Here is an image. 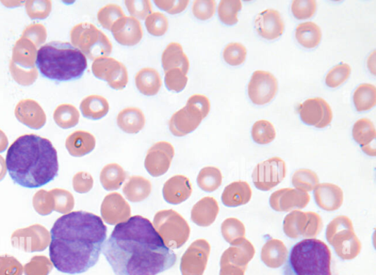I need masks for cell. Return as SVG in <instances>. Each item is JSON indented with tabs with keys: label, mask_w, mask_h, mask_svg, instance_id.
Wrapping results in <instances>:
<instances>
[{
	"label": "cell",
	"mask_w": 376,
	"mask_h": 275,
	"mask_svg": "<svg viewBox=\"0 0 376 275\" xmlns=\"http://www.w3.org/2000/svg\"><path fill=\"white\" fill-rule=\"evenodd\" d=\"M103 252L116 275H157L177 260L153 223L141 216L117 224Z\"/></svg>",
	"instance_id": "1"
},
{
	"label": "cell",
	"mask_w": 376,
	"mask_h": 275,
	"mask_svg": "<svg viewBox=\"0 0 376 275\" xmlns=\"http://www.w3.org/2000/svg\"><path fill=\"white\" fill-rule=\"evenodd\" d=\"M107 232L103 220L93 214L74 212L62 216L51 231L54 267L70 274L87 271L99 261Z\"/></svg>",
	"instance_id": "2"
},
{
	"label": "cell",
	"mask_w": 376,
	"mask_h": 275,
	"mask_svg": "<svg viewBox=\"0 0 376 275\" xmlns=\"http://www.w3.org/2000/svg\"><path fill=\"white\" fill-rule=\"evenodd\" d=\"M6 165L13 181L27 188H38L51 183L59 171L53 144L35 134L22 136L10 146Z\"/></svg>",
	"instance_id": "3"
},
{
	"label": "cell",
	"mask_w": 376,
	"mask_h": 275,
	"mask_svg": "<svg viewBox=\"0 0 376 275\" xmlns=\"http://www.w3.org/2000/svg\"><path fill=\"white\" fill-rule=\"evenodd\" d=\"M37 66L43 77L63 82L81 77L88 62L84 54L72 44L52 41L37 51Z\"/></svg>",
	"instance_id": "4"
},
{
	"label": "cell",
	"mask_w": 376,
	"mask_h": 275,
	"mask_svg": "<svg viewBox=\"0 0 376 275\" xmlns=\"http://www.w3.org/2000/svg\"><path fill=\"white\" fill-rule=\"evenodd\" d=\"M331 260V251L323 241L304 239L292 248L285 275H332Z\"/></svg>",
	"instance_id": "5"
},
{
	"label": "cell",
	"mask_w": 376,
	"mask_h": 275,
	"mask_svg": "<svg viewBox=\"0 0 376 275\" xmlns=\"http://www.w3.org/2000/svg\"><path fill=\"white\" fill-rule=\"evenodd\" d=\"M325 236L342 260H352L361 252V242L354 233L351 220L346 216L334 219L327 226Z\"/></svg>",
	"instance_id": "6"
},
{
	"label": "cell",
	"mask_w": 376,
	"mask_h": 275,
	"mask_svg": "<svg viewBox=\"0 0 376 275\" xmlns=\"http://www.w3.org/2000/svg\"><path fill=\"white\" fill-rule=\"evenodd\" d=\"M72 45L92 60L108 57L112 51V44L106 35L93 25L81 23L71 31Z\"/></svg>",
	"instance_id": "7"
},
{
	"label": "cell",
	"mask_w": 376,
	"mask_h": 275,
	"mask_svg": "<svg viewBox=\"0 0 376 275\" xmlns=\"http://www.w3.org/2000/svg\"><path fill=\"white\" fill-rule=\"evenodd\" d=\"M155 230L170 249L183 247L188 240L190 229L184 218L175 210L159 212L154 218Z\"/></svg>",
	"instance_id": "8"
},
{
	"label": "cell",
	"mask_w": 376,
	"mask_h": 275,
	"mask_svg": "<svg viewBox=\"0 0 376 275\" xmlns=\"http://www.w3.org/2000/svg\"><path fill=\"white\" fill-rule=\"evenodd\" d=\"M286 172L285 162L274 157L257 165L252 174L253 183L257 189L268 191L283 182Z\"/></svg>",
	"instance_id": "9"
},
{
	"label": "cell",
	"mask_w": 376,
	"mask_h": 275,
	"mask_svg": "<svg viewBox=\"0 0 376 275\" xmlns=\"http://www.w3.org/2000/svg\"><path fill=\"white\" fill-rule=\"evenodd\" d=\"M92 72L96 77L106 81L113 89L122 90L128 84V72L124 65L112 58L104 57L95 60Z\"/></svg>",
	"instance_id": "10"
},
{
	"label": "cell",
	"mask_w": 376,
	"mask_h": 275,
	"mask_svg": "<svg viewBox=\"0 0 376 275\" xmlns=\"http://www.w3.org/2000/svg\"><path fill=\"white\" fill-rule=\"evenodd\" d=\"M278 90L276 78L270 72L256 71L253 73L248 87L252 102L257 105L270 103Z\"/></svg>",
	"instance_id": "11"
},
{
	"label": "cell",
	"mask_w": 376,
	"mask_h": 275,
	"mask_svg": "<svg viewBox=\"0 0 376 275\" xmlns=\"http://www.w3.org/2000/svg\"><path fill=\"white\" fill-rule=\"evenodd\" d=\"M302 122L317 128H323L330 124L333 113L330 105L322 98L308 99L299 107Z\"/></svg>",
	"instance_id": "12"
},
{
	"label": "cell",
	"mask_w": 376,
	"mask_h": 275,
	"mask_svg": "<svg viewBox=\"0 0 376 275\" xmlns=\"http://www.w3.org/2000/svg\"><path fill=\"white\" fill-rule=\"evenodd\" d=\"M174 156L173 146L167 141H160L147 153L145 168L153 177H160L169 170Z\"/></svg>",
	"instance_id": "13"
},
{
	"label": "cell",
	"mask_w": 376,
	"mask_h": 275,
	"mask_svg": "<svg viewBox=\"0 0 376 275\" xmlns=\"http://www.w3.org/2000/svg\"><path fill=\"white\" fill-rule=\"evenodd\" d=\"M204 119L200 110L187 102L186 105L176 111L171 118L170 132L175 136H186L194 132Z\"/></svg>",
	"instance_id": "14"
},
{
	"label": "cell",
	"mask_w": 376,
	"mask_h": 275,
	"mask_svg": "<svg viewBox=\"0 0 376 275\" xmlns=\"http://www.w3.org/2000/svg\"><path fill=\"white\" fill-rule=\"evenodd\" d=\"M309 200L308 193L296 188H285L271 194L270 205L275 212H289L292 210L304 208Z\"/></svg>",
	"instance_id": "15"
},
{
	"label": "cell",
	"mask_w": 376,
	"mask_h": 275,
	"mask_svg": "<svg viewBox=\"0 0 376 275\" xmlns=\"http://www.w3.org/2000/svg\"><path fill=\"white\" fill-rule=\"evenodd\" d=\"M116 41L124 46L138 44L143 38V29L139 20L132 16H124L110 30Z\"/></svg>",
	"instance_id": "16"
},
{
	"label": "cell",
	"mask_w": 376,
	"mask_h": 275,
	"mask_svg": "<svg viewBox=\"0 0 376 275\" xmlns=\"http://www.w3.org/2000/svg\"><path fill=\"white\" fill-rule=\"evenodd\" d=\"M254 27L261 37L273 40L283 34L285 24L279 11L268 9L257 15Z\"/></svg>",
	"instance_id": "17"
},
{
	"label": "cell",
	"mask_w": 376,
	"mask_h": 275,
	"mask_svg": "<svg viewBox=\"0 0 376 275\" xmlns=\"http://www.w3.org/2000/svg\"><path fill=\"white\" fill-rule=\"evenodd\" d=\"M101 214L106 223L113 225L129 219L131 209L119 193H112L105 198L102 204Z\"/></svg>",
	"instance_id": "18"
},
{
	"label": "cell",
	"mask_w": 376,
	"mask_h": 275,
	"mask_svg": "<svg viewBox=\"0 0 376 275\" xmlns=\"http://www.w3.org/2000/svg\"><path fill=\"white\" fill-rule=\"evenodd\" d=\"M255 255L252 243L245 238H240L231 244L221 257V264H231L240 268L247 269L248 264Z\"/></svg>",
	"instance_id": "19"
},
{
	"label": "cell",
	"mask_w": 376,
	"mask_h": 275,
	"mask_svg": "<svg viewBox=\"0 0 376 275\" xmlns=\"http://www.w3.org/2000/svg\"><path fill=\"white\" fill-rule=\"evenodd\" d=\"M191 193L192 186L190 181L183 175L170 178L162 189L163 198L171 205H179L186 201Z\"/></svg>",
	"instance_id": "20"
},
{
	"label": "cell",
	"mask_w": 376,
	"mask_h": 275,
	"mask_svg": "<svg viewBox=\"0 0 376 275\" xmlns=\"http://www.w3.org/2000/svg\"><path fill=\"white\" fill-rule=\"evenodd\" d=\"M15 115L22 123L39 129L46 122V115L40 105L32 100L20 101L15 109Z\"/></svg>",
	"instance_id": "21"
},
{
	"label": "cell",
	"mask_w": 376,
	"mask_h": 275,
	"mask_svg": "<svg viewBox=\"0 0 376 275\" xmlns=\"http://www.w3.org/2000/svg\"><path fill=\"white\" fill-rule=\"evenodd\" d=\"M314 198L317 205L326 212H335L343 203V191L332 184H318L314 189Z\"/></svg>",
	"instance_id": "22"
},
{
	"label": "cell",
	"mask_w": 376,
	"mask_h": 275,
	"mask_svg": "<svg viewBox=\"0 0 376 275\" xmlns=\"http://www.w3.org/2000/svg\"><path fill=\"white\" fill-rule=\"evenodd\" d=\"M352 134L363 151L370 156H375L376 132L373 123L368 119L358 120L354 125Z\"/></svg>",
	"instance_id": "23"
},
{
	"label": "cell",
	"mask_w": 376,
	"mask_h": 275,
	"mask_svg": "<svg viewBox=\"0 0 376 275\" xmlns=\"http://www.w3.org/2000/svg\"><path fill=\"white\" fill-rule=\"evenodd\" d=\"M219 212L217 201L207 197L196 203L191 210V219L201 226H208L214 223Z\"/></svg>",
	"instance_id": "24"
},
{
	"label": "cell",
	"mask_w": 376,
	"mask_h": 275,
	"mask_svg": "<svg viewBox=\"0 0 376 275\" xmlns=\"http://www.w3.org/2000/svg\"><path fill=\"white\" fill-rule=\"evenodd\" d=\"M162 65L164 72L174 69L183 70L186 75L190 68V62L184 53L183 46L178 43L169 44L162 56Z\"/></svg>",
	"instance_id": "25"
},
{
	"label": "cell",
	"mask_w": 376,
	"mask_h": 275,
	"mask_svg": "<svg viewBox=\"0 0 376 275\" xmlns=\"http://www.w3.org/2000/svg\"><path fill=\"white\" fill-rule=\"evenodd\" d=\"M288 251L284 243L279 239L268 241L261 252V261L272 269L280 268L287 261Z\"/></svg>",
	"instance_id": "26"
},
{
	"label": "cell",
	"mask_w": 376,
	"mask_h": 275,
	"mask_svg": "<svg viewBox=\"0 0 376 275\" xmlns=\"http://www.w3.org/2000/svg\"><path fill=\"white\" fill-rule=\"evenodd\" d=\"M252 191L247 182H234L227 186L222 193V203L226 207H238L247 204L252 198Z\"/></svg>",
	"instance_id": "27"
},
{
	"label": "cell",
	"mask_w": 376,
	"mask_h": 275,
	"mask_svg": "<svg viewBox=\"0 0 376 275\" xmlns=\"http://www.w3.org/2000/svg\"><path fill=\"white\" fill-rule=\"evenodd\" d=\"M37 52V46L31 41L22 38L13 47L11 61L26 70H34Z\"/></svg>",
	"instance_id": "28"
},
{
	"label": "cell",
	"mask_w": 376,
	"mask_h": 275,
	"mask_svg": "<svg viewBox=\"0 0 376 275\" xmlns=\"http://www.w3.org/2000/svg\"><path fill=\"white\" fill-rule=\"evenodd\" d=\"M145 116L138 108H127L122 110L117 117L118 126L127 134H136L144 127Z\"/></svg>",
	"instance_id": "29"
},
{
	"label": "cell",
	"mask_w": 376,
	"mask_h": 275,
	"mask_svg": "<svg viewBox=\"0 0 376 275\" xmlns=\"http://www.w3.org/2000/svg\"><path fill=\"white\" fill-rule=\"evenodd\" d=\"M152 191L150 181L142 177H132L125 184L123 193L126 198L133 203H138L150 196Z\"/></svg>",
	"instance_id": "30"
},
{
	"label": "cell",
	"mask_w": 376,
	"mask_h": 275,
	"mask_svg": "<svg viewBox=\"0 0 376 275\" xmlns=\"http://www.w3.org/2000/svg\"><path fill=\"white\" fill-rule=\"evenodd\" d=\"M110 106L105 97L91 95L81 102L80 110L83 115L89 120H98L108 115Z\"/></svg>",
	"instance_id": "31"
},
{
	"label": "cell",
	"mask_w": 376,
	"mask_h": 275,
	"mask_svg": "<svg viewBox=\"0 0 376 275\" xmlns=\"http://www.w3.org/2000/svg\"><path fill=\"white\" fill-rule=\"evenodd\" d=\"M136 84L141 94L145 96H155L162 87V80L157 70L145 68L137 73Z\"/></svg>",
	"instance_id": "32"
},
{
	"label": "cell",
	"mask_w": 376,
	"mask_h": 275,
	"mask_svg": "<svg viewBox=\"0 0 376 275\" xmlns=\"http://www.w3.org/2000/svg\"><path fill=\"white\" fill-rule=\"evenodd\" d=\"M67 149L74 156H84L93 151L96 146L94 136L86 132H77L67 139Z\"/></svg>",
	"instance_id": "33"
},
{
	"label": "cell",
	"mask_w": 376,
	"mask_h": 275,
	"mask_svg": "<svg viewBox=\"0 0 376 275\" xmlns=\"http://www.w3.org/2000/svg\"><path fill=\"white\" fill-rule=\"evenodd\" d=\"M296 38L304 47L313 49L318 46L322 38V32L319 26L312 22L304 23L298 25Z\"/></svg>",
	"instance_id": "34"
},
{
	"label": "cell",
	"mask_w": 376,
	"mask_h": 275,
	"mask_svg": "<svg viewBox=\"0 0 376 275\" xmlns=\"http://www.w3.org/2000/svg\"><path fill=\"white\" fill-rule=\"evenodd\" d=\"M126 178V172L117 164L105 166L101 174V184L107 191L119 189L124 183Z\"/></svg>",
	"instance_id": "35"
},
{
	"label": "cell",
	"mask_w": 376,
	"mask_h": 275,
	"mask_svg": "<svg viewBox=\"0 0 376 275\" xmlns=\"http://www.w3.org/2000/svg\"><path fill=\"white\" fill-rule=\"evenodd\" d=\"M306 223V212L304 213L297 210H292L284 219V232L290 238H298L303 236Z\"/></svg>",
	"instance_id": "36"
},
{
	"label": "cell",
	"mask_w": 376,
	"mask_h": 275,
	"mask_svg": "<svg viewBox=\"0 0 376 275\" xmlns=\"http://www.w3.org/2000/svg\"><path fill=\"white\" fill-rule=\"evenodd\" d=\"M354 103L359 112L372 108L376 104V89L369 84L359 85L354 94Z\"/></svg>",
	"instance_id": "37"
},
{
	"label": "cell",
	"mask_w": 376,
	"mask_h": 275,
	"mask_svg": "<svg viewBox=\"0 0 376 275\" xmlns=\"http://www.w3.org/2000/svg\"><path fill=\"white\" fill-rule=\"evenodd\" d=\"M222 183L221 171L216 167H208L202 169L197 177L200 188L206 192L217 190Z\"/></svg>",
	"instance_id": "38"
},
{
	"label": "cell",
	"mask_w": 376,
	"mask_h": 275,
	"mask_svg": "<svg viewBox=\"0 0 376 275\" xmlns=\"http://www.w3.org/2000/svg\"><path fill=\"white\" fill-rule=\"evenodd\" d=\"M54 120L58 125L64 129L76 126L79 120V113L73 105H59L54 112Z\"/></svg>",
	"instance_id": "39"
},
{
	"label": "cell",
	"mask_w": 376,
	"mask_h": 275,
	"mask_svg": "<svg viewBox=\"0 0 376 275\" xmlns=\"http://www.w3.org/2000/svg\"><path fill=\"white\" fill-rule=\"evenodd\" d=\"M292 183L296 189L307 193L313 191L319 184V178L313 171L302 169L294 173Z\"/></svg>",
	"instance_id": "40"
},
{
	"label": "cell",
	"mask_w": 376,
	"mask_h": 275,
	"mask_svg": "<svg viewBox=\"0 0 376 275\" xmlns=\"http://www.w3.org/2000/svg\"><path fill=\"white\" fill-rule=\"evenodd\" d=\"M241 9L240 0H222L218 8L219 19L226 25H234L238 22V13Z\"/></svg>",
	"instance_id": "41"
},
{
	"label": "cell",
	"mask_w": 376,
	"mask_h": 275,
	"mask_svg": "<svg viewBox=\"0 0 376 275\" xmlns=\"http://www.w3.org/2000/svg\"><path fill=\"white\" fill-rule=\"evenodd\" d=\"M273 125L267 120H259L254 123L252 129L253 140L259 144H268L275 138Z\"/></svg>",
	"instance_id": "42"
},
{
	"label": "cell",
	"mask_w": 376,
	"mask_h": 275,
	"mask_svg": "<svg viewBox=\"0 0 376 275\" xmlns=\"http://www.w3.org/2000/svg\"><path fill=\"white\" fill-rule=\"evenodd\" d=\"M125 14L122 8L116 4H109L102 8L97 13V19L105 29L110 30L112 25Z\"/></svg>",
	"instance_id": "43"
},
{
	"label": "cell",
	"mask_w": 376,
	"mask_h": 275,
	"mask_svg": "<svg viewBox=\"0 0 376 275\" xmlns=\"http://www.w3.org/2000/svg\"><path fill=\"white\" fill-rule=\"evenodd\" d=\"M221 233L226 241L231 245L235 240L245 238L246 229L240 220L235 218H228L222 223Z\"/></svg>",
	"instance_id": "44"
},
{
	"label": "cell",
	"mask_w": 376,
	"mask_h": 275,
	"mask_svg": "<svg viewBox=\"0 0 376 275\" xmlns=\"http://www.w3.org/2000/svg\"><path fill=\"white\" fill-rule=\"evenodd\" d=\"M145 25L151 35L162 37L169 29V20L164 14L155 12L147 16Z\"/></svg>",
	"instance_id": "45"
},
{
	"label": "cell",
	"mask_w": 376,
	"mask_h": 275,
	"mask_svg": "<svg viewBox=\"0 0 376 275\" xmlns=\"http://www.w3.org/2000/svg\"><path fill=\"white\" fill-rule=\"evenodd\" d=\"M351 73V69L347 63H339L332 68L325 77V84L330 88H337L345 82Z\"/></svg>",
	"instance_id": "46"
},
{
	"label": "cell",
	"mask_w": 376,
	"mask_h": 275,
	"mask_svg": "<svg viewBox=\"0 0 376 275\" xmlns=\"http://www.w3.org/2000/svg\"><path fill=\"white\" fill-rule=\"evenodd\" d=\"M247 55V48L240 43L228 44L223 53L225 61L234 67L242 64L246 60Z\"/></svg>",
	"instance_id": "47"
},
{
	"label": "cell",
	"mask_w": 376,
	"mask_h": 275,
	"mask_svg": "<svg viewBox=\"0 0 376 275\" xmlns=\"http://www.w3.org/2000/svg\"><path fill=\"white\" fill-rule=\"evenodd\" d=\"M292 13L295 18L300 20L313 18L317 10V3L315 0H295L292 3Z\"/></svg>",
	"instance_id": "48"
},
{
	"label": "cell",
	"mask_w": 376,
	"mask_h": 275,
	"mask_svg": "<svg viewBox=\"0 0 376 275\" xmlns=\"http://www.w3.org/2000/svg\"><path fill=\"white\" fill-rule=\"evenodd\" d=\"M165 73V84L168 90L179 93L185 89L188 78L183 70L174 69Z\"/></svg>",
	"instance_id": "49"
},
{
	"label": "cell",
	"mask_w": 376,
	"mask_h": 275,
	"mask_svg": "<svg viewBox=\"0 0 376 275\" xmlns=\"http://www.w3.org/2000/svg\"><path fill=\"white\" fill-rule=\"evenodd\" d=\"M124 4L131 16L138 20H144L153 12L148 0H127Z\"/></svg>",
	"instance_id": "50"
},
{
	"label": "cell",
	"mask_w": 376,
	"mask_h": 275,
	"mask_svg": "<svg viewBox=\"0 0 376 275\" xmlns=\"http://www.w3.org/2000/svg\"><path fill=\"white\" fill-rule=\"evenodd\" d=\"M193 13L200 20H207L214 16L216 10L214 0H196L193 6Z\"/></svg>",
	"instance_id": "51"
},
{
	"label": "cell",
	"mask_w": 376,
	"mask_h": 275,
	"mask_svg": "<svg viewBox=\"0 0 376 275\" xmlns=\"http://www.w3.org/2000/svg\"><path fill=\"white\" fill-rule=\"evenodd\" d=\"M10 69L16 82L23 86L34 84L38 77V72L36 69L26 70L15 66L12 61L10 65Z\"/></svg>",
	"instance_id": "52"
},
{
	"label": "cell",
	"mask_w": 376,
	"mask_h": 275,
	"mask_svg": "<svg viewBox=\"0 0 376 275\" xmlns=\"http://www.w3.org/2000/svg\"><path fill=\"white\" fill-rule=\"evenodd\" d=\"M26 9L31 19H45L51 11V2H27Z\"/></svg>",
	"instance_id": "53"
},
{
	"label": "cell",
	"mask_w": 376,
	"mask_h": 275,
	"mask_svg": "<svg viewBox=\"0 0 376 275\" xmlns=\"http://www.w3.org/2000/svg\"><path fill=\"white\" fill-rule=\"evenodd\" d=\"M307 223L303 237L312 238L316 237L323 229V221L321 217L314 212H306Z\"/></svg>",
	"instance_id": "54"
},
{
	"label": "cell",
	"mask_w": 376,
	"mask_h": 275,
	"mask_svg": "<svg viewBox=\"0 0 376 275\" xmlns=\"http://www.w3.org/2000/svg\"><path fill=\"white\" fill-rule=\"evenodd\" d=\"M22 38L31 40L39 46L46 40V30L41 25H32L24 31Z\"/></svg>",
	"instance_id": "55"
},
{
	"label": "cell",
	"mask_w": 376,
	"mask_h": 275,
	"mask_svg": "<svg viewBox=\"0 0 376 275\" xmlns=\"http://www.w3.org/2000/svg\"><path fill=\"white\" fill-rule=\"evenodd\" d=\"M155 4L161 10L170 14H178L184 11L189 4L188 0H174V1H167V0H156Z\"/></svg>",
	"instance_id": "56"
},
{
	"label": "cell",
	"mask_w": 376,
	"mask_h": 275,
	"mask_svg": "<svg viewBox=\"0 0 376 275\" xmlns=\"http://www.w3.org/2000/svg\"><path fill=\"white\" fill-rule=\"evenodd\" d=\"M188 103L197 108L205 118L210 110V103L207 96L202 94H194L190 97Z\"/></svg>",
	"instance_id": "57"
},
{
	"label": "cell",
	"mask_w": 376,
	"mask_h": 275,
	"mask_svg": "<svg viewBox=\"0 0 376 275\" xmlns=\"http://www.w3.org/2000/svg\"><path fill=\"white\" fill-rule=\"evenodd\" d=\"M221 270L220 275H245L246 269L240 268L231 264H221Z\"/></svg>",
	"instance_id": "58"
}]
</instances>
